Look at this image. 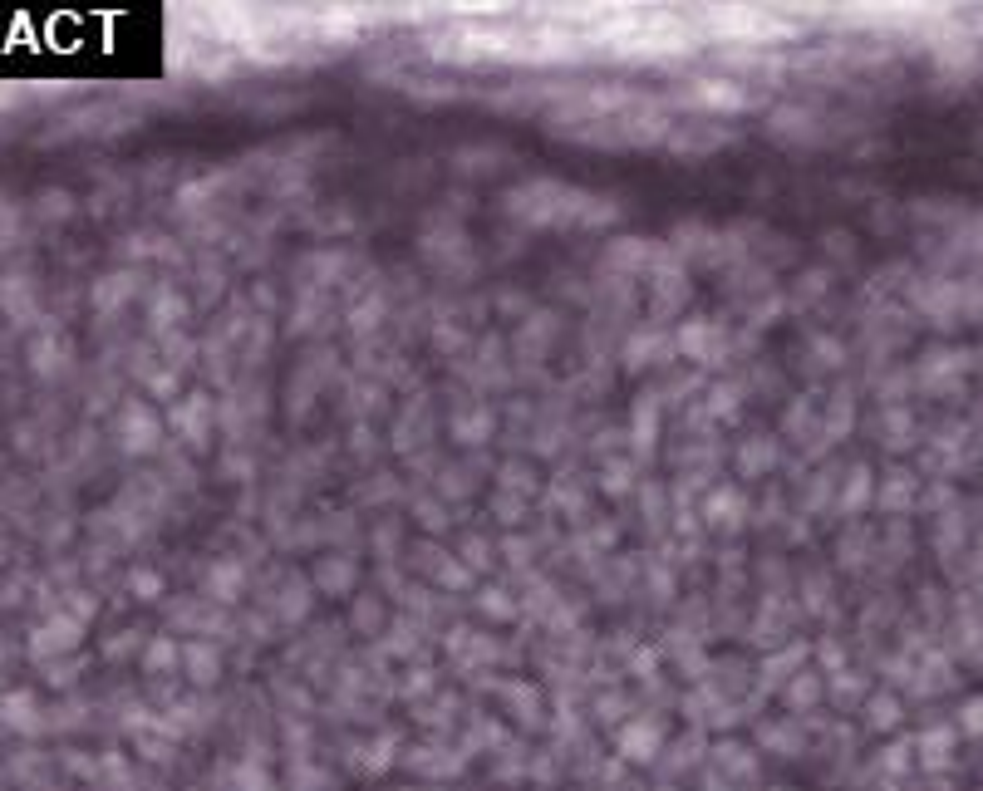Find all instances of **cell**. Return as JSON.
<instances>
[{
  "label": "cell",
  "instance_id": "3957f363",
  "mask_svg": "<svg viewBox=\"0 0 983 791\" xmlns=\"http://www.w3.org/2000/svg\"><path fill=\"white\" fill-rule=\"evenodd\" d=\"M659 723H630L625 733H620V757H630V762H654V752H659Z\"/></svg>",
  "mask_w": 983,
  "mask_h": 791
},
{
  "label": "cell",
  "instance_id": "6da1fadb",
  "mask_svg": "<svg viewBox=\"0 0 983 791\" xmlns=\"http://www.w3.org/2000/svg\"><path fill=\"white\" fill-rule=\"evenodd\" d=\"M118 438H123V448L128 452H153L158 448V418H153L143 403H133V408L118 418Z\"/></svg>",
  "mask_w": 983,
  "mask_h": 791
},
{
  "label": "cell",
  "instance_id": "30bf717a",
  "mask_svg": "<svg viewBox=\"0 0 983 791\" xmlns=\"http://www.w3.org/2000/svg\"><path fill=\"white\" fill-rule=\"evenodd\" d=\"M187 664H192V678H197V683H212L217 669H222V659H217L207 644H192V649H187Z\"/></svg>",
  "mask_w": 983,
  "mask_h": 791
},
{
  "label": "cell",
  "instance_id": "9a60e30c",
  "mask_svg": "<svg viewBox=\"0 0 983 791\" xmlns=\"http://www.w3.org/2000/svg\"><path fill=\"white\" fill-rule=\"evenodd\" d=\"M143 664L153 669V674H163V669H177V644L173 639H158L148 654H143Z\"/></svg>",
  "mask_w": 983,
  "mask_h": 791
},
{
  "label": "cell",
  "instance_id": "5b68a950",
  "mask_svg": "<svg viewBox=\"0 0 983 791\" xmlns=\"http://www.w3.org/2000/svg\"><path fill=\"white\" fill-rule=\"evenodd\" d=\"M949 747H954V733L949 728H934V733L920 737V752H925L920 762L925 767H949Z\"/></svg>",
  "mask_w": 983,
  "mask_h": 791
},
{
  "label": "cell",
  "instance_id": "8fae6325",
  "mask_svg": "<svg viewBox=\"0 0 983 791\" xmlns=\"http://www.w3.org/2000/svg\"><path fill=\"white\" fill-rule=\"evenodd\" d=\"M320 585H325V590H349V585H354V565H349L345 556H340V565L325 561L320 565Z\"/></svg>",
  "mask_w": 983,
  "mask_h": 791
},
{
  "label": "cell",
  "instance_id": "d6986e66",
  "mask_svg": "<svg viewBox=\"0 0 983 791\" xmlns=\"http://www.w3.org/2000/svg\"><path fill=\"white\" fill-rule=\"evenodd\" d=\"M885 767H890V772H905V767H910V747H905V742L890 747V752H885Z\"/></svg>",
  "mask_w": 983,
  "mask_h": 791
},
{
  "label": "cell",
  "instance_id": "ba28073f",
  "mask_svg": "<svg viewBox=\"0 0 983 791\" xmlns=\"http://www.w3.org/2000/svg\"><path fill=\"white\" fill-rule=\"evenodd\" d=\"M738 516H743V497L738 492H713V502H708V521L713 526H738Z\"/></svg>",
  "mask_w": 983,
  "mask_h": 791
},
{
  "label": "cell",
  "instance_id": "7c38bea8",
  "mask_svg": "<svg viewBox=\"0 0 983 791\" xmlns=\"http://www.w3.org/2000/svg\"><path fill=\"white\" fill-rule=\"evenodd\" d=\"M900 723V698H870V728H895Z\"/></svg>",
  "mask_w": 983,
  "mask_h": 791
},
{
  "label": "cell",
  "instance_id": "8992f818",
  "mask_svg": "<svg viewBox=\"0 0 983 791\" xmlns=\"http://www.w3.org/2000/svg\"><path fill=\"white\" fill-rule=\"evenodd\" d=\"M0 713H5L10 728H25V733L35 728V698H30V693H10V698L0 703Z\"/></svg>",
  "mask_w": 983,
  "mask_h": 791
},
{
  "label": "cell",
  "instance_id": "ac0fdd59",
  "mask_svg": "<svg viewBox=\"0 0 983 791\" xmlns=\"http://www.w3.org/2000/svg\"><path fill=\"white\" fill-rule=\"evenodd\" d=\"M133 590H138V595H158V590H163V580H158L153 570H133Z\"/></svg>",
  "mask_w": 983,
  "mask_h": 791
},
{
  "label": "cell",
  "instance_id": "4fadbf2b",
  "mask_svg": "<svg viewBox=\"0 0 983 791\" xmlns=\"http://www.w3.org/2000/svg\"><path fill=\"white\" fill-rule=\"evenodd\" d=\"M718 767H723V772H738V777H752V772H757V762H752L748 747H723V752H718Z\"/></svg>",
  "mask_w": 983,
  "mask_h": 791
},
{
  "label": "cell",
  "instance_id": "277c9868",
  "mask_svg": "<svg viewBox=\"0 0 983 791\" xmlns=\"http://www.w3.org/2000/svg\"><path fill=\"white\" fill-rule=\"evenodd\" d=\"M241 580H246V575H241V565H236V561H217V565H212V575H207V585H212V595H217V600H236Z\"/></svg>",
  "mask_w": 983,
  "mask_h": 791
},
{
  "label": "cell",
  "instance_id": "9c48e42d",
  "mask_svg": "<svg viewBox=\"0 0 983 791\" xmlns=\"http://www.w3.org/2000/svg\"><path fill=\"white\" fill-rule=\"evenodd\" d=\"M202 418H207V398H187L182 408H173V423L192 438H202Z\"/></svg>",
  "mask_w": 983,
  "mask_h": 791
},
{
  "label": "cell",
  "instance_id": "52a82bcc",
  "mask_svg": "<svg viewBox=\"0 0 983 791\" xmlns=\"http://www.w3.org/2000/svg\"><path fill=\"white\" fill-rule=\"evenodd\" d=\"M694 99H698V104H708V109H738V104H743V94H738L733 84H718V79L698 84Z\"/></svg>",
  "mask_w": 983,
  "mask_h": 791
},
{
  "label": "cell",
  "instance_id": "5bb4252c",
  "mask_svg": "<svg viewBox=\"0 0 983 791\" xmlns=\"http://www.w3.org/2000/svg\"><path fill=\"white\" fill-rule=\"evenodd\" d=\"M910 497H915V487H910V477H905V472H895V477L880 487V502H885V507H905Z\"/></svg>",
  "mask_w": 983,
  "mask_h": 791
},
{
  "label": "cell",
  "instance_id": "e0dca14e",
  "mask_svg": "<svg viewBox=\"0 0 983 791\" xmlns=\"http://www.w3.org/2000/svg\"><path fill=\"white\" fill-rule=\"evenodd\" d=\"M959 728L969 737H983V693L979 698H969L964 708H959Z\"/></svg>",
  "mask_w": 983,
  "mask_h": 791
},
{
  "label": "cell",
  "instance_id": "2e32d148",
  "mask_svg": "<svg viewBox=\"0 0 983 791\" xmlns=\"http://www.w3.org/2000/svg\"><path fill=\"white\" fill-rule=\"evenodd\" d=\"M866 497H870V472L866 467H856V472H851V487L841 492V507L856 511V507H866Z\"/></svg>",
  "mask_w": 983,
  "mask_h": 791
},
{
  "label": "cell",
  "instance_id": "7a4b0ae2",
  "mask_svg": "<svg viewBox=\"0 0 983 791\" xmlns=\"http://www.w3.org/2000/svg\"><path fill=\"white\" fill-rule=\"evenodd\" d=\"M79 634H84V620H74V615H59V620H50L45 629H40V634H35V644H30V649H35L40 659H45V654H55V649H59V654H69V649L79 644Z\"/></svg>",
  "mask_w": 983,
  "mask_h": 791
}]
</instances>
